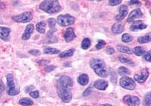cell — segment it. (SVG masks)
I'll return each mask as SVG.
<instances>
[{"mask_svg": "<svg viewBox=\"0 0 151 106\" xmlns=\"http://www.w3.org/2000/svg\"><path fill=\"white\" fill-rule=\"evenodd\" d=\"M73 82L71 77L69 76H61L57 81V92L59 97L61 99L62 102L69 103L72 99V92L71 88L73 87Z\"/></svg>", "mask_w": 151, "mask_h": 106, "instance_id": "1", "label": "cell"}, {"mask_svg": "<svg viewBox=\"0 0 151 106\" xmlns=\"http://www.w3.org/2000/svg\"><path fill=\"white\" fill-rule=\"evenodd\" d=\"M90 66L94 70L95 74L101 77H106L108 76V72L106 70L105 62L100 58H94L90 62Z\"/></svg>", "mask_w": 151, "mask_h": 106, "instance_id": "2", "label": "cell"}, {"mask_svg": "<svg viewBox=\"0 0 151 106\" xmlns=\"http://www.w3.org/2000/svg\"><path fill=\"white\" fill-rule=\"evenodd\" d=\"M40 9L48 14H55V13H58L60 12L61 9V6L58 1L49 0V1L42 2L40 5Z\"/></svg>", "mask_w": 151, "mask_h": 106, "instance_id": "3", "label": "cell"}, {"mask_svg": "<svg viewBox=\"0 0 151 106\" xmlns=\"http://www.w3.org/2000/svg\"><path fill=\"white\" fill-rule=\"evenodd\" d=\"M6 80H7V87H8V94L10 96H16L20 92V89L15 85L14 79L12 74H9L6 75Z\"/></svg>", "mask_w": 151, "mask_h": 106, "instance_id": "4", "label": "cell"}, {"mask_svg": "<svg viewBox=\"0 0 151 106\" xmlns=\"http://www.w3.org/2000/svg\"><path fill=\"white\" fill-rule=\"evenodd\" d=\"M75 17L70 15H59L57 19V22L61 27H67V26L72 25L75 23Z\"/></svg>", "mask_w": 151, "mask_h": 106, "instance_id": "5", "label": "cell"}, {"mask_svg": "<svg viewBox=\"0 0 151 106\" xmlns=\"http://www.w3.org/2000/svg\"><path fill=\"white\" fill-rule=\"evenodd\" d=\"M12 18L17 23H27L33 19V14L30 12H25L18 15L12 16Z\"/></svg>", "mask_w": 151, "mask_h": 106, "instance_id": "6", "label": "cell"}, {"mask_svg": "<svg viewBox=\"0 0 151 106\" xmlns=\"http://www.w3.org/2000/svg\"><path fill=\"white\" fill-rule=\"evenodd\" d=\"M119 84L122 88L129 90H134L136 87V83L133 79L129 77H123L120 79Z\"/></svg>", "mask_w": 151, "mask_h": 106, "instance_id": "7", "label": "cell"}, {"mask_svg": "<svg viewBox=\"0 0 151 106\" xmlns=\"http://www.w3.org/2000/svg\"><path fill=\"white\" fill-rule=\"evenodd\" d=\"M123 102L129 106H139V98L134 96H125L123 97Z\"/></svg>", "mask_w": 151, "mask_h": 106, "instance_id": "8", "label": "cell"}, {"mask_svg": "<svg viewBox=\"0 0 151 106\" xmlns=\"http://www.w3.org/2000/svg\"><path fill=\"white\" fill-rule=\"evenodd\" d=\"M148 77H149V71L147 70V69H142L140 73L134 75V78L135 81L140 83H143L147 81Z\"/></svg>", "mask_w": 151, "mask_h": 106, "instance_id": "9", "label": "cell"}, {"mask_svg": "<svg viewBox=\"0 0 151 106\" xmlns=\"http://www.w3.org/2000/svg\"><path fill=\"white\" fill-rule=\"evenodd\" d=\"M129 9L126 5H122L119 9V14L115 17V19L117 21H121L125 18L128 15Z\"/></svg>", "mask_w": 151, "mask_h": 106, "instance_id": "10", "label": "cell"}, {"mask_svg": "<svg viewBox=\"0 0 151 106\" xmlns=\"http://www.w3.org/2000/svg\"><path fill=\"white\" fill-rule=\"evenodd\" d=\"M12 30L5 27H0V39L4 41H8L10 38V33Z\"/></svg>", "mask_w": 151, "mask_h": 106, "instance_id": "11", "label": "cell"}, {"mask_svg": "<svg viewBox=\"0 0 151 106\" xmlns=\"http://www.w3.org/2000/svg\"><path fill=\"white\" fill-rule=\"evenodd\" d=\"M142 15H143V13H142V12H141V9H134V10L132 11L130 14H129V17H128V18H127V21L128 22H132V21H134L135 19L139 18V17H142Z\"/></svg>", "mask_w": 151, "mask_h": 106, "instance_id": "12", "label": "cell"}, {"mask_svg": "<svg viewBox=\"0 0 151 106\" xmlns=\"http://www.w3.org/2000/svg\"><path fill=\"white\" fill-rule=\"evenodd\" d=\"M64 38L67 43H70L76 38V34L72 28H68L64 33Z\"/></svg>", "mask_w": 151, "mask_h": 106, "instance_id": "13", "label": "cell"}, {"mask_svg": "<svg viewBox=\"0 0 151 106\" xmlns=\"http://www.w3.org/2000/svg\"><path fill=\"white\" fill-rule=\"evenodd\" d=\"M147 28V25L144 24L142 21H134L132 25H131L130 30L132 31H137L146 29Z\"/></svg>", "mask_w": 151, "mask_h": 106, "instance_id": "14", "label": "cell"}, {"mask_svg": "<svg viewBox=\"0 0 151 106\" xmlns=\"http://www.w3.org/2000/svg\"><path fill=\"white\" fill-rule=\"evenodd\" d=\"M94 86L99 90H105L108 86V82L104 80H98L94 83Z\"/></svg>", "mask_w": 151, "mask_h": 106, "instance_id": "15", "label": "cell"}, {"mask_svg": "<svg viewBox=\"0 0 151 106\" xmlns=\"http://www.w3.org/2000/svg\"><path fill=\"white\" fill-rule=\"evenodd\" d=\"M33 30H34V26H33V24H28V25L27 26L25 30H24V34H23L22 36V39H24V40H27V39H29L31 34L33 33Z\"/></svg>", "mask_w": 151, "mask_h": 106, "instance_id": "16", "label": "cell"}, {"mask_svg": "<svg viewBox=\"0 0 151 106\" xmlns=\"http://www.w3.org/2000/svg\"><path fill=\"white\" fill-rule=\"evenodd\" d=\"M124 25L121 23L118 22L116 23L113 25L112 27V31H113V33H115V34H119L121 33H122L124 31Z\"/></svg>", "mask_w": 151, "mask_h": 106, "instance_id": "17", "label": "cell"}, {"mask_svg": "<svg viewBox=\"0 0 151 106\" xmlns=\"http://www.w3.org/2000/svg\"><path fill=\"white\" fill-rule=\"evenodd\" d=\"M48 24L50 28V31H48V36H51L55 31H56L55 29V24H56V20L55 18H49L48 20Z\"/></svg>", "mask_w": 151, "mask_h": 106, "instance_id": "18", "label": "cell"}, {"mask_svg": "<svg viewBox=\"0 0 151 106\" xmlns=\"http://www.w3.org/2000/svg\"><path fill=\"white\" fill-rule=\"evenodd\" d=\"M88 81H89V78H88V76L86 74H82L79 76V77L77 78V81L80 85L82 86H86L88 83Z\"/></svg>", "mask_w": 151, "mask_h": 106, "instance_id": "19", "label": "cell"}, {"mask_svg": "<svg viewBox=\"0 0 151 106\" xmlns=\"http://www.w3.org/2000/svg\"><path fill=\"white\" fill-rule=\"evenodd\" d=\"M45 28H46V23H45V21H40V22L36 24V30L40 33H45Z\"/></svg>", "mask_w": 151, "mask_h": 106, "instance_id": "20", "label": "cell"}, {"mask_svg": "<svg viewBox=\"0 0 151 106\" xmlns=\"http://www.w3.org/2000/svg\"><path fill=\"white\" fill-rule=\"evenodd\" d=\"M74 52H75V49H70L67 50V51L63 52L60 53V54H59V57L62 58H69V57H71L73 55Z\"/></svg>", "mask_w": 151, "mask_h": 106, "instance_id": "21", "label": "cell"}, {"mask_svg": "<svg viewBox=\"0 0 151 106\" xmlns=\"http://www.w3.org/2000/svg\"><path fill=\"white\" fill-rule=\"evenodd\" d=\"M151 41V35L150 33H148L147 34H146L145 36H143L139 37L137 39V42L139 43H149V42Z\"/></svg>", "mask_w": 151, "mask_h": 106, "instance_id": "22", "label": "cell"}, {"mask_svg": "<svg viewBox=\"0 0 151 106\" xmlns=\"http://www.w3.org/2000/svg\"><path fill=\"white\" fill-rule=\"evenodd\" d=\"M19 104L23 106H30L33 105V102L29 98H23L19 101Z\"/></svg>", "mask_w": 151, "mask_h": 106, "instance_id": "23", "label": "cell"}, {"mask_svg": "<svg viewBox=\"0 0 151 106\" xmlns=\"http://www.w3.org/2000/svg\"><path fill=\"white\" fill-rule=\"evenodd\" d=\"M116 49L119 52L126 53V54H132V50L127 46H117Z\"/></svg>", "mask_w": 151, "mask_h": 106, "instance_id": "24", "label": "cell"}, {"mask_svg": "<svg viewBox=\"0 0 151 106\" xmlns=\"http://www.w3.org/2000/svg\"><path fill=\"white\" fill-rule=\"evenodd\" d=\"M60 50L57 49L55 48H51V47H47V48L44 49L43 52L45 54H50V55H55V54H58L60 53Z\"/></svg>", "mask_w": 151, "mask_h": 106, "instance_id": "25", "label": "cell"}, {"mask_svg": "<svg viewBox=\"0 0 151 106\" xmlns=\"http://www.w3.org/2000/svg\"><path fill=\"white\" fill-rule=\"evenodd\" d=\"M132 52H134L137 56H141L145 54V49L141 46H137V47H134Z\"/></svg>", "mask_w": 151, "mask_h": 106, "instance_id": "26", "label": "cell"}, {"mask_svg": "<svg viewBox=\"0 0 151 106\" xmlns=\"http://www.w3.org/2000/svg\"><path fill=\"white\" fill-rule=\"evenodd\" d=\"M91 40H90L88 38H85L84 39L82 42V45H81V47L83 49H88L89 48L90 46H91Z\"/></svg>", "mask_w": 151, "mask_h": 106, "instance_id": "27", "label": "cell"}, {"mask_svg": "<svg viewBox=\"0 0 151 106\" xmlns=\"http://www.w3.org/2000/svg\"><path fill=\"white\" fill-rule=\"evenodd\" d=\"M118 73L120 74V75L125 76L129 75V74H131V71L125 67H119L118 68Z\"/></svg>", "mask_w": 151, "mask_h": 106, "instance_id": "28", "label": "cell"}, {"mask_svg": "<svg viewBox=\"0 0 151 106\" xmlns=\"http://www.w3.org/2000/svg\"><path fill=\"white\" fill-rule=\"evenodd\" d=\"M143 106H151V97L150 92L144 97V100L143 102Z\"/></svg>", "mask_w": 151, "mask_h": 106, "instance_id": "29", "label": "cell"}, {"mask_svg": "<svg viewBox=\"0 0 151 106\" xmlns=\"http://www.w3.org/2000/svg\"><path fill=\"white\" fill-rule=\"evenodd\" d=\"M118 59L119 62H121L123 64H127V65H132V64H133V62H132L131 59L125 58V57L124 56H119Z\"/></svg>", "mask_w": 151, "mask_h": 106, "instance_id": "30", "label": "cell"}, {"mask_svg": "<svg viewBox=\"0 0 151 106\" xmlns=\"http://www.w3.org/2000/svg\"><path fill=\"white\" fill-rule=\"evenodd\" d=\"M132 39H133L132 36L128 33H124L122 36V40L124 43H130Z\"/></svg>", "mask_w": 151, "mask_h": 106, "instance_id": "31", "label": "cell"}, {"mask_svg": "<svg viewBox=\"0 0 151 106\" xmlns=\"http://www.w3.org/2000/svg\"><path fill=\"white\" fill-rule=\"evenodd\" d=\"M106 45V42L104 40H102V39H99L98 40V43H97L96 46H95V48L97 49L98 50L99 49H101L104 47V46Z\"/></svg>", "mask_w": 151, "mask_h": 106, "instance_id": "32", "label": "cell"}, {"mask_svg": "<svg viewBox=\"0 0 151 106\" xmlns=\"http://www.w3.org/2000/svg\"><path fill=\"white\" fill-rule=\"evenodd\" d=\"M122 2V0H110L108 2L109 5L112 6H115V5H119Z\"/></svg>", "mask_w": 151, "mask_h": 106, "instance_id": "33", "label": "cell"}, {"mask_svg": "<svg viewBox=\"0 0 151 106\" xmlns=\"http://www.w3.org/2000/svg\"><path fill=\"white\" fill-rule=\"evenodd\" d=\"M29 96H31V97L34 98V99H36V98H38L39 96H40V92L38 90H35V91H33V92H29Z\"/></svg>", "mask_w": 151, "mask_h": 106, "instance_id": "34", "label": "cell"}, {"mask_svg": "<svg viewBox=\"0 0 151 106\" xmlns=\"http://www.w3.org/2000/svg\"><path fill=\"white\" fill-rule=\"evenodd\" d=\"M29 54H31V55H35V56H38V55H41V52H40L39 49L30 50V51L29 52Z\"/></svg>", "mask_w": 151, "mask_h": 106, "instance_id": "35", "label": "cell"}, {"mask_svg": "<svg viewBox=\"0 0 151 106\" xmlns=\"http://www.w3.org/2000/svg\"><path fill=\"white\" fill-rule=\"evenodd\" d=\"M144 58L146 61H147L148 62H150L151 61V56H150V51L147 52L144 55Z\"/></svg>", "mask_w": 151, "mask_h": 106, "instance_id": "36", "label": "cell"}, {"mask_svg": "<svg viewBox=\"0 0 151 106\" xmlns=\"http://www.w3.org/2000/svg\"><path fill=\"white\" fill-rule=\"evenodd\" d=\"M91 89H92V87H91V86H88V87L87 88V89H86V90L84 92H83V96H88V95H89V94H91Z\"/></svg>", "mask_w": 151, "mask_h": 106, "instance_id": "37", "label": "cell"}, {"mask_svg": "<svg viewBox=\"0 0 151 106\" xmlns=\"http://www.w3.org/2000/svg\"><path fill=\"white\" fill-rule=\"evenodd\" d=\"M4 90H5V85H4L3 82L2 81H0V96H2Z\"/></svg>", "mask_w": 151, "mask_h": 106, "instance_id": "38", "label": "cell"}, {"mask_svg": "<svg viewBox=\"0 0 151 106\" xmlns=\"http://www.w3.org/2000/svg\"><path fill=\"white\" fill-rule=\"evenodd\" d=\"M106 53H107V54H109V55H112V54H113V53L115 52V50H114V49H113V48H111V47H108V48L106 49Z\"/></svg>", "mask_w": 151, "mask_h": 106, "instance_id": "39", "label": "cell"}, {"mask_svg": "<svg viewBox=\"0 0 151 106\" xmlns=\"http://www.w3.org/2000/svg\"><path fill=\"white\" fill-rule=\"evenodd\" d=\"M129 5H141V2H138V1H130V2H129Z\"/></svg>", "mask_w": 151, "mask_h": 106, "instance_id": "40", "label": "cell"}, {"mask_svg": "<svg viewBox=\"0 0 151 106\" xmlns=\"http://www.w3.org/2000/svg\"><path fill=\"white\" fill-rule=\"evenodd\" d=\"M33 89V86H27V89H25V91H26L27 92H30V91L32 90V89Z\"/></svg>", "mask_w": 151, "mask_h": 106, "instance_id": "41", "label": "cell"}, {"mask_svg": "<svg viewBox=\"0 0 151 106\" xmlns=\"http://www.w3.org/2000/svg\"><path fill=\"white\" fill-rule=\"evenodd\" d=\"M101 106H113V105L110 104H103V105H101Z\"/></svg>", "mask_w": 151, "mask_h": 106, "instance_id": "42", "label": "cell"}]
</instances>
